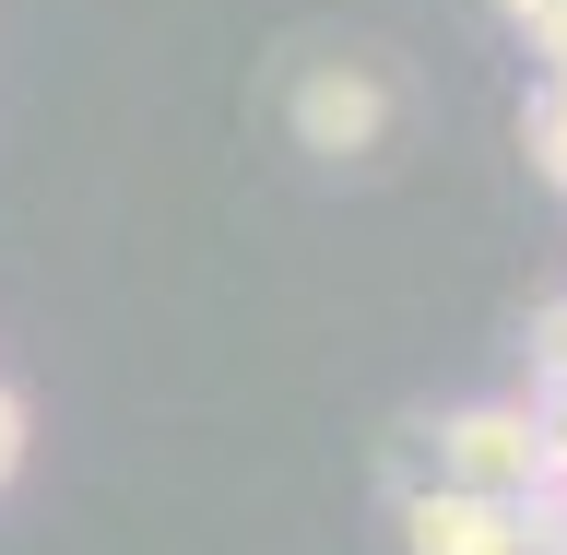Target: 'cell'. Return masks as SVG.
<instances>
[{
    "label": "cell",
    "mask_w": 567,
    "mask_h": 555,
    "mask_svg": "<svg viewBox=\"0 0 567 555\" xmlns=\"http://www.w3.org/2000/svg\"><path fill=\"white\" fill-rule=\"evenodd\" d=\"M425 473L414 485H461V496H544V438H532V402H473L450 425H414Z\"/></svg>",
    "instance_id": "cell-1"
},
{
    "label": "cell",
    "mask_w": 567,
    "mask_h": 555,
    "mask_svg": "<svg viewBox=\"0 0 567 555\" xmlns=\"http://www.w3.org/2000/svg\"><path fill=\"white\" fill-rule=\"evenodd\" d=\"M532 354H544V379H567V296L544 308V331H532Z\"/></svg>",
    "instance_id": "cell-6"
},
{
    "label": "cell",
    "mask_w": 567,
    "mask_h": 555,
    "mask_svg": "<svg viewBox=\"0 0 567 555\" xmlns=\"http://www.w3.org/2000/svg\"><path fill=\"white\" fill-rule=\"evenodd\" d=\"M544 521L520 496H461V485H414L402 496V555H532Z\"/></svg>",
    "instance_id": "cell-3"
},
{
    "label": "cell",
    "mask_w": 567,
    "mask_h": 555,
    "mask_svg": "<svg viewBox=\"0 0 567 555\" xmlns=\"http://www.w3.org/2000/svg\"><path fill=\"white\" fill-rule=\"evenodd\" d=\"M532 555H567V544H532Z\"/></svg>",
    "instance_id": "cell-8"
},
{
    "label": "cell",
    "mask_w": 567,
    "mask_h": 555,
    "mask_svg": "<svg viewBox=\"0 0 567 555\" xmlns=\"http://www.w3.org/2000/svg\"><path fill=\"white\" fill-rule=\"evenodd\" d=\"M520 142H532V166L567 189V83H544V95L520 106Z\"/></svg>",
    "instance_id": "cell-4"
},
{
    "label": "cell",
    "mask_w": 567,
    "mask_h": 555,
    "mask_svg": "<svg viewBox=\"0 0 567 555\" xmlns=\"http://www.w3.org/2000/svg\"><path fill=\"white\" fill-rule=\"evenodd\" d=\"M12 473H24V390L0 379V485H12Z\"/></svg>",
    "instance_id": "cell-5"
},
{
    "label": "cell",
    "mask_w": 567,
    "mask_h": 555,
    "mask_svg": "<svg viewBox=\"0 0 567 555\" xmlns=\"http://www.w3.org/2000/svg\"><path fill=\"white\" fill-rule=\"evenodd\" d=\"M296 142L331 154V166L379 154V142H390V83L367 60H308V71H296Z\"/></svg>",
    "instance_id": "cell-2"
},
{
    "label": "cell",
    "mask_w": 567,
    "mask_h": 555,
    "mask_svg": "<svg viewBox=\"0 0 567 555\" xmlns=\"http://www.w3.org/2000/svg\"><path fill=\"white\" fill-rule=\"evenodd\" d=\"M496 12H508V24H532V12H544V0H496Z\"/></svg>",
    "instance_id": "cell-7"
}]
</instances>
